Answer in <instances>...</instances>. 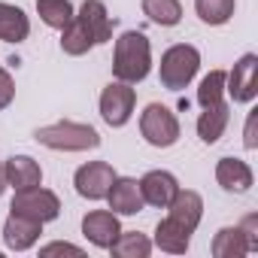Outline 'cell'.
I'll list each match as a JSON object with an SVG mask.
<instances>
[{
    "mask_svg": "<svg viewBox=\"0 0 258 258\" xmlns=\"http://www.w3.org/2000/svg\"><path fill=\"white\" fill-rule=\"evenodd\" d=\"M152 70V46L143 31H124L112 49V76L118 82L137 85Z\"/></svg>",
    "mask_w": 258,
    "mask_h": 258,
    "instance_id": "obj_1",
    "label": "cell"
},
{
    "mask_svg": "<svg viewBox=\"0 0 258 258\" xmlns=\"http://www.w3.org/2000/svg\"><path fill=\"white\" fill-rule=\"evenodd\" d=\"M34 140L46 149L55 152H88L100 146V134L94 131L91 124L82 121H55V124H43L34 131Z\"/></svg>",
    "mask_w": 258,
    "mask_h": 258,
    "instance_id": "obj_2",
    "label": "cell"
},
{
    "mask_svg": "<svg viewBox=\"0 0 258 258\" xmlns=\"http://www.w3.org/2000/svg\"><path fill=\"white\" fill-rule=\"evenodd\" d=\"M198 67H201V52L188 43H176L161 55V64H158L161 85L167 91H182L198 76Z\"/></svg>",
    "mask_w": 258,
    "mask_h": 258,
    "instance_id": "obj_3",
    "label": "cell"
},
{
    "mask_svg": "<svg viewBox=\"0 0 258 258\" xmlns=\"http://www.w3.org/2000/svg\"><path fill=\"white\" fill-rule=\"evenodd\" d=\"M140 134L155 149H170L179 140V118L164 103H149L140 112Z\"/></svg>",
    "mask_w": 258,
    "mask_h": 258,
    "instance_id": "obj_4",
    "label": "cell"
},
{
    "mask_svg": "<svg viewBox=\"0 0 258 258\" xmlns=\"http://www.w3.org/2000/svg\"><path fill=\"white\" fill-rule=\"evenodd\" d=\"M10 213H19V216H28L40 225L46 222H55L61 216V201L55 191L43 188V185H34V188H22L16 191L13 204H10Z\"/></svg>",
    "mask_w": 258,
    "mask_h": 258,
    "instance_id": "obj_5",
    "label": "cell"
},
{
    "mask_svg": "<svg viewBox=\"0 0 258 258\" xmlns=\"http://www.w3.org/2000/svg\"><path fill=\"white\" fill-rule=\"evenodd\" d=\"M134 103H137V91L127 82H109L100 91V115L109 127H124L134 115Z\"/></svg>",
    "mask_w": 258,
    "mask_h": 258,
    "instance_id": "obj_6",
    "label": "cell"
},
{
    "mask_svg": "<svg viewBox=\"0 0 258 258\" xmlns=\"http://www.w3.org/2000/svg\"><path fill=\"white\" fill-rule=\"evenodd\" d=\"M255 67H258V55L255 52H246L231 73H225V94L234 100V103H252L255 94H258V85H255Z\"/></svg>",
    "mask_w": 258,
    "mask_h": 258,
    "instance_id": "obj_7",
    "label": "cell"
},
{
    "mask_svg": "<svg viewBox=\"0 0 258 258\" xmlns=\"http://www.w3.org/2000/svg\"><path fill=\"white\" fill-rule=\"evenodd\" d=\"M112 179H115V170L106 161H88V164H82L73 173L76 195L85 198V201H103L109 185H112Z\"/></svg>",
    "mask_w": 258,
    "mask_h": 258,
    "instance_id": "obj_8",
    "label": "cell"
},
{
    "mask_svg": "<svg viewBox=\"0 0 258 258\" xmlns=\"http://www.w3.org/2000/svg\"><path fill=\"white\" fill-rule=\"evenodd\" d=\"M82 234L91 246L97 249H109L115 243V237L121 234V225H118V216L112 210H91L82 216Z\"/></svg>",
    "mask_w": 258,
    "mask_h": 258,
    "instance_id": "obj_9",
    "label": "cell"
},
{
    "mask_svg": "<svg viewBox=\"0 0 258 258\" xmlns=\"http://www.w3.org/2000/svg\"><path fill=\"white\" fill-rule=\"evenodd\" d=\"M106 201H109V210L115 216H137L146 207V201L140 195V182L131 176H115L109 191H106Z\"/></svg>",
    "mask_w": 258,
    "mask_h": 258,
    "instance_id": "obj_10",
    "label": "cell"
},
{
    "mask_svg": "<svg viewBox=\"0 0 258 258\" xmlns=\"http://www.w3.org/2000/svg\"><path fill=\"white\" fill-rule=\"evenodd\" d=\"M176 191H179V182H176V176H173L170 170H149V173L140 179V195H143V201H146L149 207L164 210V207L173 201Z\"/></svg>",
    "mask_w": 258,
    "mask_h": 258,
    "instance_id": "obj_11",
    "label": "cell"
},
{
    "mask_svg": "<svg viewBox=\"0 0 258 258\" xmlns=\"http://www.w3.org/2000/svg\"><path fill=\"white\" fill-rule=\"evenodd\" d=\"M164 210H167V216L173 222H179L182 228H188L195 234L198 225H201V219H204V198L198 191H191V188H179Z\"/></svg>",
    "mask_w": 258,
    "mask_h": 258,
    "instance_id": "obj_12",
    "label": "cell"
},
{
    "mask_svg": "<svg viewBox=\"0 0 258 258\" xmlns=\"http://www.w3.org/2000/svg\"><path fill=\"white\" fill-rule=\"evenodd\" d=\"M43 234V225L28 219V216H19V213H10V219L4 222V243L7 249L13 252H28Z\"/></svg>",
    "mask_w": 258,
    "mask_h": 258,
    "instance_id": "obj_13",
    "label": "cell"
},
{
    "mask_svg": "<svg viewBox=\"0 0 258 258\" xmlns=\"http://www.w3.org/2000/svg\"><path fill=\"white\" fill-rule=\"evenodd\" d=\"M216 182L225 191H231V195H246L252 188L255 176H252V167L246 161H240V158H219V164H216Z\"/></svg>",
    "mask_w": 258,
    "mask_h": 258,
    "instance_id": "obj_14",
    "label": "cell"
},
{
    "mask_svg": "<svg viewBox=\"0 0 258 258\" xmlns=\"http://www.w3.org/2000/svg\"><path fill=\"white\" fill-rule=\"evenodd\" d=\"M76 19H79L82 28L91 34L94 46L112 40V19H109V13H106V7H103V0H85V4L79 7V13H76Z\"/></svg>",
    "mask_w": 258,
    "mask_h": 258,
    "instance_id": "obj_15",
    "label": "cell"
},
{
    "mask_svg": "<svg viewBox=\"0 0 258 258\" xmlns=\"http://www.w3.org/2000/svg\"><path fill=\"white\" fill-rule=\"evenodd\" d=\"M4 173H7V185L22 191V188H34L43 185V170L31 155H13L4 161Z\"/></svg>",
    "mask_w": 258,
    "mask_h": 258,
    "instance_id": "obj_16",
    "label": "cell"
},
{
    "mask_svg": "<svg viewBox=\"0 0 258 258\" xmlns=\"http://www.w3.org/2000/svg\"><path fill=\"white\" fill-rule=\"evenodd\" d=\"M228 121H231V106H228L225 100H219V103H213V106H204V112L198 115V137H201L207 146L219 143V137L225 134Z\"/></svg>",
    "mask_w": 258,
    "mask_h": 258,
    "instance_id": "obj_17",
    "label": "cell"
},
{
    "mask_svg": "<svg viewBox=\"0 0 258 258\" xmlns=\"http://www.w3.org/2000/svg\"><path fill=\"white\" fill-rule=\"evenodd\" d=\"M28 34H31V19L25 16V10L0 0V40L4 43H25Z\"/></svg>",
    "mask_w": 258,
    "mask_h": 258,
    "instance_id": "obj_18",
    "label": "cell"
},
{
    "mask_svg": "<svg viewBox=\"0 0 258 258\" xmlns=\"http://www.w3.org/2000/svg\"><path fill=\"white\" fill-rule=\"evenodd\" d=\"M155 246H158L161 252L182 255V252H188V246H191V231L182 228L179 222H173V219L167 216V219H161L158 228H155Z\"/></svg>",
    "mask_w": 258,
    "mask_h": 258,
    "instance_id": "obj_19",
    "label": "cell"
},
{
    "mask_svg": "<svg viewBox=\"0 0 258 258\" xmlns=\"http://www.w3.org/2000/svg\"><path fill=\"white\" fill-rule=\"evenodd\" d=\"M143 16L158 28H173L182 22V4L179 0H140Z\"/></svg>",
    "mask_w": 258,
    "mask_h": 258,
    "instance_id": "obj_20",
    "label": "cell"
},
{
    "mask_svg": "<svg viewBox=\"0 0 258 258\" xmlns=\"http://www.w3.org/2000/svg\"><path fill=\"white\" fill-rule=\"evenodd\" d=\"M213 255L216 258H243V255H249V246H246V237H243V231H240V225H234V228H222L216 237H213Z\"/></svg>",
    "mask_w": 258,
    "mask_h": 258,
    "instance_id": "obj_21",
    "label": "cell"
},
{
    "mask_svg": "<svg viewBox=\"0 0 258 258\" xmlns=\"http://www.w3.org/2000/svg\"><path fill=\"white\" fill-rule=\"evenodd\" d=\"M109 252L115 258H149L152 252V240L140 231H121L115 237V243L109 246Z\"/></svg>",
    "mask_w": 258,
    "mask_h": 258,
    "instance_id": "obj_22",
    "label": "cell"
},
{
    "mask_svg": "<svg viewBox=\"0 0 258 258\" xmlns=\"http://www.w3.org/2000/svg\"><path fill=\"white\" fill-rule=\"evenodd\" d=\"M37 13L55 31H64L73 22V16H76V10H73L70 0H37Z\"/></svg>",
    "mask_w": 258,
    "mask_h": 258,
    "instance_id": "obj_23",
    "label": "cell"
},
{
    "mask_svg": "<svg viewBox=\"0 0 258 258\" xmlns=\"http://www.w3.org/2000/svg\"><path fill=\"white\" fill-rule=\"evenodd\" d=\"M61 49H64V55H73V58H79V55H85L88 49H94V40H91V34L82 28V22L73 16V22L61 31Z\"/></svg>",
    "mask_w": 258,
    "mask_h": 258,
    "instance_id": "obj_24",
    "label": "cell"
},
{
    "mask_svg": "<svg viewBox=\"0 0 258 258\" xmlns=\"http://www.w3.org/2000/svg\"><path fill=\"white\" fill-rule=\"evenodd\" d=\"M195 13L201 16L204 25H225L234 16V0H195Z\"/></svg>",
    "mask_w": 258,
    "mask_h": 258,
    "instance_id": "obj_25",
    "label": "cell"
},
{
    "mask_svg": "<svg viewBox=\"0 0 258 258\" xmlns=\"http://www.w3.org/2000/svg\"><path fill=\"white\" fill-rule=\"evenodd\" d=\"M219 100H225V70H210L198 85V103L213 106Z\"/></svg>",
    "mask_w": 258,
    "mask_h": 258,
    "instance_id": "obj_26",
    "label": "cell"
},
{
    "mask_svg": "<svg viewBox=\"0 0 258 258\" xmlns=\"http://www.w3.org/2000/svg\"><path fill=\"white\" fill-rule=\"evenodd\" d=\"M13 97H16V82L7 67H0V109H7L13 103Z\"/></svg>",
    "mask_w": 258,
    "mask_h": 258,
    "instance_id": "obj_27",
    "label": "cell"
},
{
    "mask_svg": "<svg viewBox=\"0 0 258 258\" xmlns=\"http://www.w3.org/2000/svg\"><path fill=\"white\" fill-rule=\"evenodd\" d=\"M240 231H243V237H246L249 252H258V216H246V219L240 222Z\"/></svg>",
    "mask_w": 258,
    "mask_h": 258,
    "instance_id": "obj_28",
    "label": "cell"
},
{
    "mask_svg": "<svg viewBox=\"0 0 258 258\" xmlns=\"http://www.w3.org/2000/svg\"><path fill=\"white\" fill-rule=\"evenodd\" d=\"M255 121H258V112H249V118H246V131H243V146H246V149H258Z\"/></svg>",
    "mask_w": 258,
    "mask_h": 258,
    "instance_id": "obj_29",
    "label": "cell"
},
{
    "mask_svg": "<svg viewBox=\"0 0 258 258\" xmlns=\"http://www.w3.org/2000/svg\"><path fill=\"white\" fill-rule=\"evenodd\" d=\"M55 252H70V255H82L79 246H70V243H49L40 249V255H55Z\"/></svg>",
    "mask_w": 258,
    "mask_h": 258,
    "instance_id": "obj_30",
    "label": "cell"
},
{
    "mask_svg": "<svg viewBox=\"0 0 258 258\" xmlns=\"http://www.w3.org/2000/svg\"><path fill=\"white\" fill-rule=\"evenodd\" d=\"M7 191V173H4V161H0V195Z\"/></svg>",
    "mask_w": 258,
    "mask_h": 258,
    "instance_id": "obj_31",
    "label": "cell"
}]
</instances>
